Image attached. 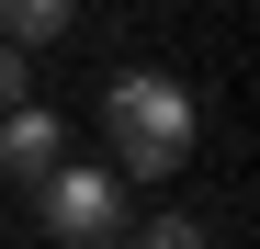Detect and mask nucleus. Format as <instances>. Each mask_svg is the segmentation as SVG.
Here are the masks:
<instances>
[{"label":"nucleus","mask_w":260,"mask_h":249,"mask_svg":"<svg viewBox=\"0 0 260 249\" xmlns=\"http://www.w3.org/2000/svg\"><path fill=\"white\" fill-rule=\"evenodd\" d=\"M23 68H34L23 46H0V113H12V102H23Z\"/></svg>","instance_id":"obj_6"},{"label":"nucleus","mask_w":260,"mask_h":249,"mask_svg":"<svg viewBox=\"0 0 260 249\" xmlns=\"http://www.w3.org/2000/svg\"><path fill=\"white\" fill-rule=\"evenodd\" d=\"M57 147H68V124H57V113H34V102L0 113V170H12V181H46V170H57Z\"/></svg>","instance_id":"obj_3"},{"label":"nucleus","mask_w":260,"mask_h":249,"mask_svg":"<svg viewBox=\"0 0 260 249\" xmlns=\"http://www.w3.org/2000/svg\"><path fill=\"white\" fill-rule=\"evenodd\" d=\"M79 0H0V46H57Z\"/></svg>","instance_id":"obj_4"},{"label":"nucleus","mask_w":260,"mask_h":249,"mask_svg":"<svg viewBox=\"0 0 260 249\" xmlns=\"http://www.w3.org/2000/svg\"><path fill=\"white\" fill-rule=\"evenodd\" d=\"M136 249H204V227L192 215H158V227H136Z\"/></svg>","instance_id":"obj_5"},{"label":"nucleus","mask_w":260,"mask_h":249,"mask_svg":"<svg viewBox=\"0 0 260 249\" xmlns=\"http://www.w3.org/2000/svg\"><path fill=\"white\" fill-rule=\"evenodd\" d=\"M102 136H113V181H170V170L192 159L204 113H192V91H181V79L124 68L113 91H102Z\"/></svg>","instance_id":"obj_1"},{"label":"nucleus","mask_w":260,"mask_h":249,"mask_svg":"<svg viewBox=\"0 0 260 249\" xmlns=\"http://www.w3.org/2000/svg\"><path fill=\"white\" fill-rule=\"evenodd\" d=\"M34 204H46V238H68V249H113L124 238V181L102 159H57L34 181Z\"/></svg>","instance_id":"obj_2"}]
</instances>
